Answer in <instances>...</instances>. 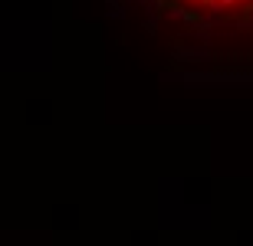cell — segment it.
I'll use <instances>...</instances> for the list:
<instances>
[{
  "mask_svg": "<svg viewBox=\"0 0 253 246\" xmlns=\"http://www.w3.org/2000/svg\"><path fill=\"white\" fill-rule=\"evenodd\" d=\"M181 20H184V23H191V27H201V13H197V10H184V13H181Z\"/></svg>",
  "mask_w": 253,
  "mask_h": 246,
  "instance_id": "1",
  "label": "cell"
},
{
  "mask_svg": "<svg viewBox=\"0 0 253 246\" xmlns=\"http://www.w3.org/2000/svg\"><path fill=\"white\" fill-rule=\"evenodd\" d=\"M237 3H244V0H217V10H224V7H237Z\"/></svg>",
  "mask_w": 253,
  "mask_h": 246,
  "instance_id": "2",
  "label": "cell"
},
{
  "mask_svg": "<svg viewBox=\"0 0 253 246\" xmlns=\"http://www.w3.org/2000/svg\"><path fill=\"white\" fill-rule=\"evenodd\" d=\"M244 13H253V0H250V3H247V7H244Z\"/></svg>",
  "mask_w": 253,
  "mask_h": 246,
  "instance_id": "3",
  "label": "cell"
}]
</instances>
